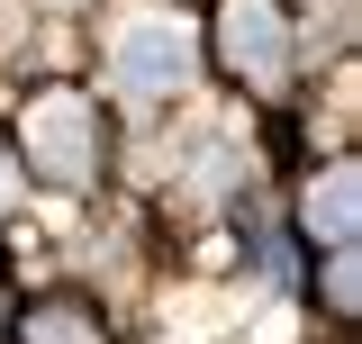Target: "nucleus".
Wrapping results in <instances>:
<instances>
[{
  "mask_svg": "<svg viewBox=\"0 0 362 344\" xmlns=\"http://www.w3.org/2000/svg\"><path fill=\"white\" fill-rule=\"evenodd\" d=\"M64 9H73V0H64Z\"/></svg>",
  "mask_w": 362,
  "mask_h": 344,
  "instance_id": "8",
  "label": "nucleus"
},
{
  "mask_svg": "<svg viewBox=\"0 0 362 344\" xmlns=\"http://www.w3.org/2000/svg\"><path fill=\"white\" fill-rule=\"evenodd\" d=\"M190 55H199V45H190L181 18H136L127 37L109 45V73H118L127 100H173V91L190 82Z\"/></svg>",
  "mask_w": 362,
  "mask_h": 344,
  "instance_id": "3",
  "label": "nucleus"
},
{
  "mask_svg": "<svg viewBox=\"0 0 362 344\" xmlns=\"http://www.w3.org/2000/svg\"><path fill=\"white\" fill-rule=\"evenodd\" d=\"M218 64L245 91H281L290 82V28H281V0H218Z\"/></svg>",
  "mask_w": 362,
  "mask_h": 344,
  "instance_id": "1",
  "label": "nucleus"
},
{
  "mask_svg": "<svg viewBox=\"0 0 362 344\" xmlns=\"http://www.w3.org/2000/svg\"><path fill=\"white\" fill-rule=\"evenodd\" d=\"M326 308H335V317H354V245L326 263Z\"/></svg>",
  "mask_w": 362,
  "mask_h": 344,
  "instance_id": "6",
  "label": "nucleus"
},
{
  "mask_svg": "<svg viewBox=\"0 0 362 344\" xmlns=\"http://www.w3.org/2000/svg\"><path fill=\"white\" fill-rule=\"evenodd\" d=\"M18 344H109V336H100V317H90V308L45 299V308H28V317H18Z\"/></svg>",
  "mask_w": 362,
  "mask_h": 344,
  "instance_id": "5",
  "label": "nucleus"
},
{
  "mask_svg": "<svg viewBox=\"0 0 362 344\" xmlns=\"http://www.w3.org/2000/svg\"><path fill=\"white\" fill-rule=\"evenodd\" d=\"M9 200H18V164L0 154V209H9Z\"/></svg>",
  "mask_w": 362,
  "mask_h": 344,
  "instance_id": "7",
  "label": "nucleus"
},
{
  "mask_svg": "<svg viewBox=\"0 0 362 344\" xmlns=\"http://www.w3.org/2000/svg\"><path fill=\"white\" fill-rule=\"evenodd\" d=\"M90 145H100V109H90L82 91H45L37 109H28V164L45 181H64V190L90 181V164H100Z\"/></svg>",
  "mask_w": 362,
  "mask_h": 344,
  "instance_id": "2",
  "label": "nucleus"
},
{
  "mask_svg": "<svg viewBox=\"0 0 362 344\" xmlns=\"http://www.w3.org/2000/svg\"><path fill=\"white\" fill-rule=\"evenodd\" d=\"M354 217H362V172H354V154H344V164H326L308 190H299V236H326V245L344 254V245H354Z\"/></svg>",
  "mask_w": 362,
  "mask_h": 344,
  "instance_id": "4",
  "label": "nucleus"
}]
</instances>
